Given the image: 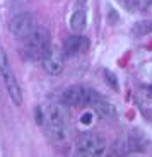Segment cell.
<instances>
[{
    "mask_svg": "<svg viewBox=\"0 0 152 157\" xmlns=\"http://www.w3.org/2000/svg\"><path fill=\"white\" fill-rule=\"evenodd\" d=\"M43 123L55 140H65L68 132V113L63 104H48L43 109Z\"/></svg>",
    "mask_w": 152,
    "mask_h": 157,
    "instance_id": "obj_1",
    "label": "cell"
},
{
    "mask_svg": "<svg viewBox=\"0 0 152 157\" xmlns=\"http://www.w3.org/2000/svg\"><path fill=\"white\" fill-rule=\"evenodd\" d=\"M50 46V34L43 28H34L26 38H22V50L29 60H41Z\"/></svg>",
    "mask_w": 152,
    "mask_h": 157,
    "instance_id": "obj_2",
    "label": "cell"
},
{
    "mask_svg": "<svg viewBox=\"0 0 152 157\" xmlns=\"http://www.w3.org/2000/svg\"><path fill=\"white\" fill-rule=\"evenodd\" d=\"M0 77L4 80V86L7 89L10 99L14 101V104H22V92H21V86L17 82V77L14 74L9 62V56L5 53L4 48H0Z\"/></svg>",
    "mask_w": 152,
    "mask_h": 157,
    "instance_id": "obj_3",
    "label": "cell"
},
{
    "mask_svg": "<svg viewBox=\"0 0 152 157\" xmlns=\"http://www.w3.org/2000/svg\"><path fill=\"white\" fill-rule=\"evenodd\" d=\"M41 65H43L46 74L60 75L65 68V53H63V50L50 44L46 48V51L43 53V56H41Z\"/></svg>",
    "mask_w": 152,
    "mask_h": 157,
    "instance_id": "obj_4",
    "label": "cell"
},
{
    "mask_svg": "<svg viewBox=\"0 0 152 157\" xmlns=\"http://www.w3.org/2000/svg\"><path fill=\"white\" fill-rule=\"evenodd\" d=\"M106 152V142L96 133H84L77 140V154L79 155H103Z\"/></svg>",
    "mask_w": 152,
    "mask_h": 157,
    "instance_id": "obj_5",
    "label": "cell"
},
{
    "mask_svg": "<svg viewBox=\"0 0 152 157\" xmlns=\"http://www.w3.org/2000/svg\"><path fill=\"white\" fill-rule=\"evenodd\" d=\"M34 28H36L34 17L31 14H26V12L14 16L10 19V22H9V31H10V34L14 38H19V39L26 38Z\"/></svg>",
    "mask_w": 152,
    "mask_h": 157,
    "instance_id": "obj_6",
    "label": "cell"
},
{
    "mask_svg": "<svg viewBox=\"0 0 152 157\" xmlns=\"http://www.w3.org/2000/svg\"><path fill=\"white\" fill-rule=\"evenodd\" d=\"M94 92L84 86H72L63 92V102L70 106H87L94 99Z\"/></svg>",
    "mask_w": 152,
    "mask_h": 157,
    "instance_id": "obj_7",
    "label": "cell"
},
{
    "mask_svg": "<svg viewBox=\"0 0 152 157\" xmlns=\"http://www.w3.org/2000/svg\"><path fill=\"white\" fill-rule=\"evenodd\" d=\"M89 50V39L86 36H80V34H74V36H68L63 43V53L68 56H75V55H80L84 51Z\"/></svg>",
    "mask_w": 152,
    "mask_h": 157,
    "instance_id": "obj_8",
    "label": "cell"
},
{
    "mask_svg": "<svg viewBox=\"0 0 152 157\" xmlns=\"http://www.w3.org/2000/svg\"><path fill=\"white\" fill-rule=\"evenodd\" d=\"M91 106L94 108V111L99 114L101 118H104V120H115L116 118V108H115V104H111L109 101H106V99H103L101 96H94V99L91 101Z\"/></svg>",
    "mask_w": 152,
    "mask_h": 157,
    "instance_id": "obj_9",
    "label": "cell"
},
{
    "mask_svg": "<svg viewBox=\"0 0 152 157\" xmlns=\"http://www.w3.org/2000/svg\"><path fill=\"white\" fill-rule=\"evenodd\" d=\"M86 26H87V14L84 9H79V10H75L70 16V28H72V31L80 33L86 29Z\"/></svg>",
    "mask_w": 152,
    "mask_h": 157,
    "instance_id": "obj_10",
    "label": "cell"
},
{
    "mask_svg": "<svg viewBox=\"0 0 152 157\" xmlns=\"http://www.w3.org/2000/svg\"><path fill=\"white\" fill-rule=\"evenodd\" d=\"M130 12H147L152 9V0H125Z\"/></svg>",
    "mask_w": 152,
    "mask_h": 157,
    "instance_id": "obj_11",
    "label": "cell"
},
{
    "mask_svg": "<svg viewBox=\"0 0 152 157\" xmlns=\"http://www.w3.org/2000/svg\"><path fill=\"white\" fill-rule=\"evenodd\" d=\"M152 31V21H140L132 28V33L135 36H145Z\"/></svg>",
    "mask_w": 152,
    "mask_h": 157,
    "instance_id": "obj_12",
    "label": "cell"
},
{
    "mask_svg": "<svg viewBox=\"0 0 152 157\" xmlns=\"http://www.w3.org/2000/svg\"><path fill=\"white\" fill-rule=\"evenodd\" d=\"M103 74H104V80L108 82V86H111V87H113V90H118V89H120V86H118V80H116V77H115V74H113V72L104 70Z\"/></svg>",
    "mask_w": 152,
    "mask_h": 157,
    "instance_id": "obj_13",
    "label": "cell"
},
{
    "mask_svg": "<svg viewBox=\"0 0 152 157\" xmlns=\"http://www.w3.org/2000/svg\"><path fill=\"white\" fill-rule=\"evenodd\" d=\"M149 90H150V92H152V86H150V87H149Z\"/></svg>",
    "mask_w": 152,
    "mask_h": 157,
    "instance_id": "obj_14",
    "label": "cell"
}]
</instances>
